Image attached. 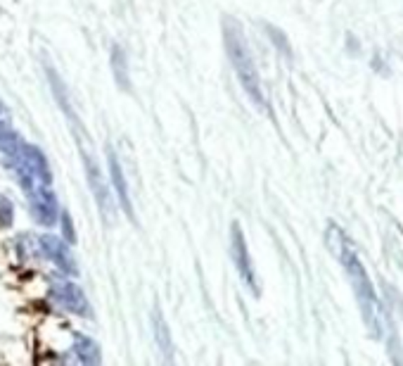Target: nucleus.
Instances as JSON below:
<instances>
[{
	"label": "nucleus",
	"mask_w": 403,
	"mask_h": 366,
	"mask_svg": "<svg viewBox=\"0 0 403 366\" xmlns=\"http://www.w3.org/2000/svg\"><path fill=\"white\" fill-rule=\"evenodd\" d=\"M41 250H43V255L50 259L62 273H67V276H76V273H79V264H76L72 250H69V245L62 241L60 236H53V234L41 236Z\"/></svg>",
	"instance_id": "5"
},
{
	"label": "nucleus",
	"mask_w": 403,
	"mask_h": 366,
	"mask_svg": "<svg viewBox=\"0 0 403 366\" xmlns=\"http://www.w3.org/2000/svg\"><path fill=\"white\" fill-rule=\"evenodd\" d=\"M50 295L62 309H67V312L79 314V316H93L86 295H83L79 286L69 283V281H55L50 286Z\"/></svg>",
	"instance_id": "4"
},
{
	"label": "nucleus",
	"mask_w": 403,
	"mask_h": 366,
	"mask_svg": "<svg viewBox=\"0 0 403 366\" xmlns=\"http://www.w3.org/2000/svg\"><path fill=\"white\" fill-rule=\"evenodd\" d=\"M107 162H109V174H112V186L117 191L119 205L124 207V212L133 219V205H131V195H129V186H126V176L122 172V164H119L117 155L112 147H107Z\"/></svg>",
	"instance_id": "7"
},
{
	"label": "nucleus",
	"mask_w": 403,
	"mask_h": 366,
	"mask_svg": "<svg viewBox=\"0 0 403 366\" xmlns=\"http://www.w3.org/2000/svg\"><path fill=\"white\" fill-rule=\"evenodd\" d=\"M154 319H157V333H159V343H161V350L166 352V355H171V340H168V330H166V323L161 319V314L157 312L154 314Z\"/></svg>",
	"instance_id": "10"
},
{
	"label": "nucleus",
	"mask_w": 403,
	"mask_h": 366,
	"mask_svg": "<svg viewBox=\"0 0 403 366\" xmlns=\"http://www.w3.org/2000/svg\"><path fill=\"white\" fill-rule=\"evenodd\" d=\"M230 255H232V262H235L240 276L247 286L252 288L254 293H259V286H257V278H254V266H252V259H249V252H247V243H245V236L240 231L237 224H232V234H230Z\"/></svg>",
	"instance_id": "6"
},
{
	"label": "nucleus",
	"mask_w": 403,
	"mask_h": 366,
	"mask_svg": "<svg viewBox=\"0 0 403 366\" xmlns=\"http://www.w3.org/2000/svg\"><path fill=\"white\" fill-rule=\"evenodd\" d=\"M22 147H24V143H22V138H19L17 133H12L10 129L0 131V152H3L10 162L15 160L19 152H22Z\"/></svg>",
	"instance_id": "9"
},
{
	"label": "nucleus",
	"mask_w": 403,
	"mask_h": 366,
	"mask_svg": "<svg viewBox=\"0 0 403 366\" xmlns=\"http://www.w3.org/2000/svg\"><path fill=\"white\" fill-rule=\"evenodd\" d=\"M12 224V202L0 195V226H10Z\"/></svg>",
	"instance_id": "11"
},
{
	"label": "nucleus",
	"mask_w": 403,
	"mask_h": 366,
	"mask_svg": "<svg viewBox=\"0 0 403 366\" xmlns=\"http://www.w3.org/2000/svg\"><path fill=\"white\" fill-rule=\"evenodd\" d=\"M223 38H225V51H228L230 65L235 69L240 83L247 90L249 100L257 105V108L266 110V98H264V88H261V79L257 72V65L252 60V53L247 48V41L240 31V26L232 22V19H225L223 24Z\"/></svg>",
	"instance_id": "3"
},
{
	"label": "nucleus",
	"mask_w": 403,
	"mask_h": 366,
	"mask_svg": "<svg viewBox=\"0 0 403 366\" xmlns=\"http://www.w3.org/2000/svg\"><path fill=\"white\" fill-rule=\"evenodd\" d=\"M328 243L332 252L342 259L346 273H349L351 278V286H353V293H356V300L360 305V312H363V319L365 323L370 326L375 333H380V326H382V307L377 302V295L372 291V283L370 278H367V273L363 269V264L358 262L356 252L351 250L349 241L342 236V231L337 226H330L328 229Z\"/></svg>",
	"instance_id": "2"
},
{
	"label": "nucleus",
	"mask_w": 403,
	"mask_h": 366,
	"mask_svg": "<svg viewBox=\"0 0 403 366\" xmlns=\"http://www.w3.org/2000/svg\"><path fill=\"white\" fill-rule=\"evenodd\" d=\"M62 224H65V238H67L69 243H74V241H76L74 226H72V221H69V214H67V212H62Z\"/></svg>",
	"instance_id": "13"
},
{
	"label": "nucleus",
	"mask_w": 403,
	"mask_h": 366,
	"mask_svg": "<svg viewBox=\"0 0 403 366\" xmlns=\"http://www.w3.org/2000/svg\"><path fill=\"white\" fill-rule=\"evenodd\" d=\"M12 126V117H10V110L5 108L3 100H0V131H8Z\"/></svg>",
	"instance_id": "12"
},
{
	"label": "nucleus",
	"mask_w": 403,
	"mask_h": 366,
	"mask_svg": "<svg viewBox=\"0 0 403 366\" xmlns=\"http://www.w3.org/2000/svg\"><path fill=\"white\" fill-rule=\"evenodd\" d=\"M10 164L15 167L19 183H22L26 195H29V205L36 221L43 224V226H53L60 216V207L58 198L53 193V174L50 167H48L45 155L41 152V147L24 143L22 152Z\"/></svg>",
	"instance_id": "1"
},
{
	"label": "nucleus",
	"mask_w": 403,
	"mask_h": 366,
	"mask_svg": "<svg viewBox=\"0 0 403 366\" xmlns=\"http://www.w3.org/2000/svg\"><path fill=\"white\" fill-rule=\"evenodd\" d=\"M74 355L79 357V362L86 364V366L100 364V347H97V343L90 340L88 335H76L74 338Z\"/></svg>",
	"instance_id": "8"
}]
</instances>
